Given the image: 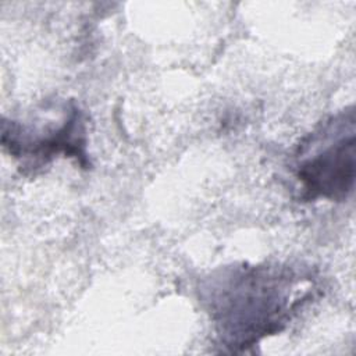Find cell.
Masks as SVG:
<instances>
[{
  "instance_id": "3957f363",
  "label": "cell",
  "mask_w": 356,
  "mask_h": 356,
  "mask_svg": "<svg viewBox=\"0 0 356 356\" xmlns=\"http://www.w3.org/2000/svg\"><path fill=\"white\" fill-rule=\"evenodd\" d=\"M3 145L19 159H33V165H43L54 154L64 153L83 163L85 157V125L76 107L72 108L64 124L53 134L33 135L15 122L3 125Z\"/></svg>"
},
{
  "instance_id": "7a4b0ae2",
  "label": "cell",
  "mask_w": 356,
  "mask_h": 356,
  "mask_svg": "<svg viewBox=\"0 0 356 356\" xmlns=\"http://www.w3.org/2000/svg\"><path fill=\"white\" fill-rule=\"evenodd\" d=\"M355 113L325 121L299 146L296 178L306 199L345 200L355 184Z\"/></svg>"
},
{
  "instance_id": "6da1fadb",
  "label": "cell",
  "mask_w": 356,
  "mask_h": 356,
  "mask_svg": "<svg viewBox=\"0 0 356 356\" xmlns=\"http://www.w3.org/2000/svg\"><path fill=\"white\" fill-rule=\"evenodd\" d=\"M305 281L289 267L242 264L211 275L200 292L221 343L241 350L286 325L312 295H296Z\"/></svg>"
}]
</instances>
